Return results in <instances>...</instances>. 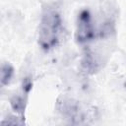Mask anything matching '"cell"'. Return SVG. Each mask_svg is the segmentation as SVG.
Instances as JSON below:
<instances>
[{
	"instance_id": "4",
	"label": "cell",
	"mask_w": 126,
	"mask_h": 126,
	"mask_svg": "<svg viewBox=\"0 0 126 126\" xmlns=\"http://www.w3.org/2000/svg\"><path fill=\"white\" fill-rule=\"evenodd\" d=\"M82 67L88 74H95L100 69V62L95 54L89 48L85 49L82 57Z\"/></svg>"
},
{
	"instance_id": "2",
	"label": "cell",
	"mask_w": 126,
	"mask_h": 126,
	"mask_svg": "<svg viewBox=\"0 0 126 126\" xmlns=\"http://www.w3.org/2000/svg\"><path fill=\"white\" fill-rule=\"evenodd\" d=\"M56 108L63 118L68 120L71 124H89L97 117L95 107L85 105L74 98L62 97L58 99Z\"/></svg>"
},
{
	"instance_id": "3",
	"label": "cell",
	"mask_w": 126,
	"mask_h": 126,
	"mask_svg": "<svg viewBox=\"0 0 126 126\" xmlns=\"http://www.w3.org/2000/svg\"><path fill=\"white\" fill-rule=\"evenodd\" d=\"M94 17L89 9H82L77 16L75 39L79 44H88L97 37Z\"/></svg>"
},
{
	"instance_id": "7",
	"label": "cell",
	"mask_w": 126,
	"mask_h": 126,
	"mask_svg": "<svg viewBox=\"0 0 126 126\" xmlns=\"http://www.w3.org/2000/svg\"><path fill=\"white\" fill-rule=\"evenodd\" d=\"M24 123H25L24 122V119L21 116H19L18 114L17 115H11L9 117H6V118H4L1 121V124L2 125H6V124H8V125H22Z\"/></svg>"
},
{
	"instance_id": "5",
	"label": "cell",
	"mask_w": 126,
	"mask_h": 126,
	"mask_svg": "<svg viewBox=\"0 0 126 126\" xmlns=\"http://www.w3.org/2000/svg\"><path fill=\"white\" fill-rule=\"evenodd\" d=\"M28 95L29 94L22 91L21 94H15L10 98V105L13 111L19 116H21L22 118H24V113H25V109L28 101Z\"/></svg>"
},
{
	"instance_id": "6",
	"label": "cell",
	"mask_w": 126,
	"mask_h": 126,
	"mask_svg": "<svg viewBox=\"0 0 126 126\" xmlns=\"http://www.w3.org/2000/svg\"><path fill=\"white\" fill-rule=\"evenodd\" d=\"M14 67L8 63L4 62L1 65V86L5 87L9 85L12 81V78L14 76Z\"/></svg>"
},
{
	"instance_id": "1",
	"label": "cell",
	"mask_w": 126,
	"mask_h": 126,
	"mask_svg": "<svg viewBox=\"0 0 126 126\" xmlns=\"http://www.w3.org/2000/svg\"><path fill=\"white\" fill-rule=\"evenodd\" d=\"M63 32V22L60 13L54 8L43 10L38 26L37 42L44 51L55 48L59 42Z\"/></svg>"
}]
</instances>
